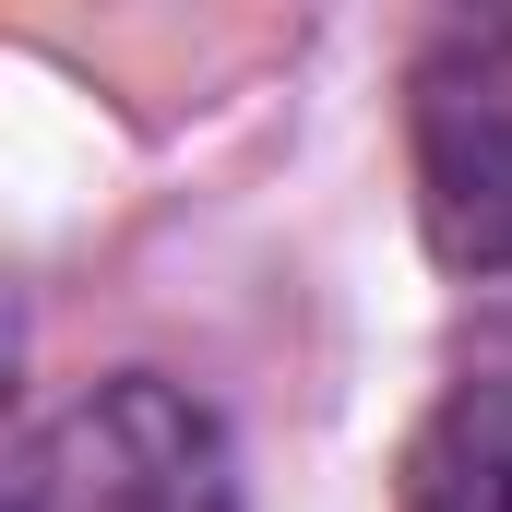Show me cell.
I'll return each mask as SVG.
<instances>
[{
  "label": "cell",
  "instance_id": "3957f363",
  "mask_svg": "<svg viewBox=\"0 0 512 512\" xmlns=\"http://www.w3.org/2000/svg\"><path fill=\"white\" fill-rule=\"evenodd\" d=\"M405 512H512V405L453 393L429 441L405 453Z\"/></svg>",
  "mask_w": 512,
  "mask_h": 512
},
{
  "label": "cell",
  "instance_id": "7a4b0ae2",
  "mask_svg": "<svg viewBox=\"0 0 512 512\" xmlns=\"http://www.w3.org/2000/svg\"><path fill=\"white\" fill-rule=\"evenodd\" d=\"M417 227L453 274H512V36H441L417 60Z\"/></svg>",
  "mask_w": 512,
  "mask_h": 512
},
{
  "label": "cell",
  "instance_id": "6da1fadb",
  "mask_svg": "<svg viewBox=\"0 0 512 512\" xmlns=\"http://www.w3.org/2000/svg\"><path fill=\"white\" fill-rule=\"evenodd\" d=\"M12 512H239V453L203 393L120 370L24 429Z\"/></svg>",
  "mask_w": 512,
  "mask_h": 512
}]
</instances>
